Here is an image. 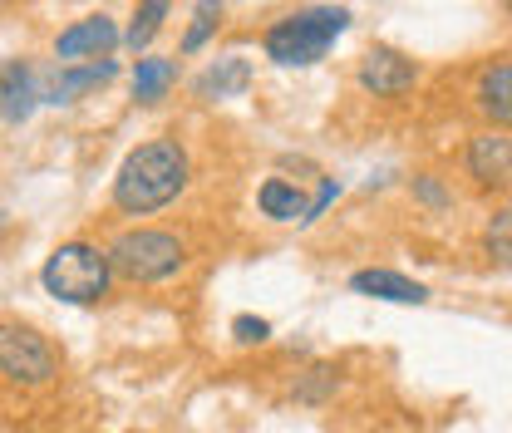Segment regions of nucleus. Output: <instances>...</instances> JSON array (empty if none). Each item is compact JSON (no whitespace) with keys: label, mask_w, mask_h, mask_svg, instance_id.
I'll use <instances>...</instances> for the list:
<instances>
[{"label":"nucleus","mask_w":512,"mask_h":433,"mask_svg":"<svg viewBox=\"0 0 512 433\" xmlns=\"http://www.w3.org/2000/svg\"><path fill=\"white\" fill-rule=\"evenodd\" d=\"M463 168L483 192H512V133H473Z\"/></svg>","instance_id":"423d86ee"},{"label":"nucleus","mask_w":512,"mask_h":433,"mask_svg":"<svg viewBox=\"0 0 512 433\" xmlns=\"http://www.w3.org/2000/svg\"><path fill=\"white\" fill-rule=\"evenodd\" d=\"M168 10H173V0H138V10H133V25L124 30V45H128V50H148V45H153V35L163 30Z\"/></svg>","instance_id":"dca6fc26"},{"label":"nucleus","mask_w":512,"mask_h":433,"mask_svg":"<svg viewBox=\"0 0 512 433\" xmlns=\"http://www.w3.org/2000/svg\"><path fill=\"white\" fill-rule=\"evenodd\" d=\"M350 30V10L345 5H306V10H291L281 15L266 35H261V50L266 60L281 64V69H306L320 64L330 55V45Z\"/></svg>","instance_id":"f03ea898"},{"label":"nucleus","mask_w":512,"mask_h":433,"mask_svg":"<svg viewBox=\"0 0 512 433\" xmlns=\"http://www.w3.org/2000/svg\"><path fill=\"white\" fill-rule=\"evenodd\" d=\"M119 74V64L114 60H94V64H60L50 79H45V104H74L79 94H89V89H99V84H109Z\"/></svg>","instance_id":"f8f14e48"},{"label":"nucleus","mask_w":512,"mask_h":433,"mask_svg":"<svg viewBox=\"0 0 512 433\" xmlns=\"http://www.w3.org/2000/svg\"><path fill=\"white\" fill-rule=\"evenodd\" d=\"M119 25L109 15H89V20H74L69 30H60L55 40V60L60 64H94V60H109L119 50Z\"/></svg>","instance_id":"0eeeda50"},{"label":"nucleus","mask_w":512,"mask_h":433,"mask_svg":"<svg viewBox=\"0 0 512 433\" xmlns=\"http://www.w3.org/2000/svg\"><path fill=\"white\" fill-rule=\"evenodd\" d=\"M414 197H419L424 207H434V212H444L448 202H453V197H448V187L439 183V178H429V173H419V178H414Z\"/></svg>","instance_id":"412c9836"},{"label":"nucleus","mask_w":512,"mask_h":433,"mask_svg":"<svg viewBox=\"0 0 512 433\" xmlns=\"http://www.w3.org/2000/svg\"><path fill=\"white\" fill-rule=\"evenodd\" d=\"M503 10H508V15H512V0H503Z\"/></svg>","instance_id":"5701e85b"},{"label":"nucleus","mask_w":512,"mask_h":433,"mask_svg":"<svg viewBox=\"0 0 512 433\" xmlns=\"http://www.w3.org/2000/svg\"><path fill=\"white\" fill-rule=\"evenodd\" d=\"M0 232H5V212H0Z\"/></svg>","instance_id":"b1692460"},{"label":"nucleus","mask_w":512,"mask_h":433,"mask_svg":"<svg viewBox=\"0 0 512 433\" xmlns=\"http://www.w3.org/2000/svg\"><path fill=\"white\" fill-rule=\"evenodd\" d=\"M109 261H114V276H124L133 286H158L188 266V242L158 227H128L114 237Z\"/></svg>","instance_id":"20e7f679"},{"label":"nucleus","mask_w":512,"mask_h":433,"mask_svg":"<svg viewBox=\"0 0 512 433\" xmlns=\"http://www.w3.org/2000/svg\"><path fill=\"white\" fill-rule=\"evenodd\" d=\"M247 84H252V64L242 60V55H227V60H212L192 79V94L207 99V104H217V99H237Z\"/></svg>","instance_id":"ddd939ff"},{"label":"nucleus","mask_w":512,"mask_h":433,"mask_svg":"<svg viewBox=\"0 0 512 433\" xmlns=\"http://www.w3.org/2000/svg\"><path fill=\"white\" fill-rule=\"evenodd\" d=\"M360 89L365 94H375V99H399V94H409L414 84H419V64L409 60V55H399V50H389V45H375L365 60H360Z\"/></svg>","instance_id":"6e6552de"},{"label":"nucleus","mask_w":512,"mask_h":433,"mask_svg":"<svg viewBox=\"0 0 512 433\" xmlns=\"http://www.w3.org/2000/svg\"><path fill=\"white\" fill-rule=\"evenodd\" d=\"M330 394H335V370H325V365L306 370V379L296 384V399H301V404H325Z\"/></svg>","instance_id":"6ab92c4d"},{"label":"nucleus","mask_w":512,"mask_h":433,"mask_svg":"<svg viewBox=\"0 0 512 433\" xmlns=\"http://www.w3.org/2000/svg\"><path fill=\"white\" fill-rule=\"evenodd\" d=\"M473 109L498 128H512V60H493L473 84Z\"/></svg>","instance_id":"9b49d317"},{"label":"nucleus","mask_w":512,"mask_h":433,"mask_svg":"<svg viewBox=\"0 0 512 433\" xmlns=\"http://www.w3.org/2000/svg\"><path fill=\"white\" fill-rule=\"evenodd\" d=\"M350 291L355 296H370V301H389V306H424L429 301V286L424 281H409L389 266H370V271H355L350 276Z\"/></svg>","instance_id":"9d476101"},{"label":"nucleus","mask_w":512,"mask_h":433,"mask_svg":"<svg viewBox=\"0 0 512 433\" xmlns=\"http://www.w3.org/2000/svg\"><path fill=\"white\" fill-rule=\"evenodd\" d=\"M232 340H237V345H266V340H271V320L237 315V320H232Z\"/></svg>","instance_id":"aec40b11"},{"label":"nucleus","mask_w":512,"mask_h":433,"mask_svg":"<svg viewBox=\"0 0 512 433\" xmlns=\"http://www.w3.org/2000/svg\"><path fill=\"white\" fill-rule=\"evenodd\" d=\"M483 247H488V256H493L498 266H512V202H508V207H498V212L488 217Z\"/></svg>","instance_id":"a211bd4d"},{"label":"nucleus","mask_w":512,"mask_h":433,"mask_svg":"<svg viewBox=\"0 0 512 433\" xmlns=\"http://www.w3.org/2000/svg\"><path fill=\"white\" fill-rule=\"evenodd\" d=\"M0 5H5V0H0Z\"/></svg>","instance_id":"393cba45"},{"label":"nucleus","mask_w":512,"mask_h":433,"mask_svg":"<svg viewBox=\"0 0 512 433\" xmlns=\"http://www.w3.org/2000/svg\"><path fill=\"white\" fill-rule=\"evenodd\" d=\"M217 20H222V0H197V10H192V25H188V35H183V55H197V50L212 40Z\"/></svg>","instance_id":"f3484780"},{"label":"nucleus","mask_w":512,"mask_h":433,"mask_svg":"<svg viewBox=\"0 0 512 433\" xmlns=\"http://www.w3.org/2000/svg\"><path fill=\"white\" fill-rule=\"evenodd\" d=\"M256 207H261V217H271V222H296V227H306V217H311V197L291 183V178H266V183L256 187Z\"/></svg>","instance_id":"4468645a"},{"label":"nucleus","mask_w":512,"mask_h":433,"mask_svg":"<svg viewBox=\"0 0 512 433\" xmlns=\"http://www.w3.org/2000/svg\"><path fill=\"white\" fill-rule=\"evenodd\" d=\"M173 84H178V60H168V55H143V60L133 64V99H138V104H158Z\"/></svg>","instance_id":"2eb2a0df"},{"label":"nucleus","mask_w":512,"mask_h":433,"mask_svg":"<svg viewBox=\"0 0 512 433\" xmlns=\"http://www.w3.org/2000/svg\"><path fill=\"white\" fill-rule=\"evenodd\" d=\"M45 104V79L25 60H0V119L15 128Z\"/></svg>","instance_id":"1a4fd4ad"},{"label":"nucleus","mask_w":512,"mask_h":433,"mask_svg":"<svg viewBox=\"0 0 512 433\" xmlns=\"http://www.w3.org/2000/svg\"><path fill=\"white\" fill-rule=\"evenodd\" d=\"M0 379L15 389H45L60 379V355L55 345L20 320H0Z\"/></svg>","instance_id":"39448f33"},{"label":"nucleus","mask_w":512,"mask_h":433,"mask_svg":"<svg viewBox=\"0 0 512 433\" xmlns=\"http://www.w3.org/2000/svg\"><path fill=\"white\" fill-rule=\"evenodd\" d=\"M335 197H340V178H320L316 197H311V217H306V227L316 222V217L325 212V207H330V202H335Z\"/></svg>","instance_id":"4be33fe9"},{"label":"nucleus","mask_w":512,"mask_h":433,"mask_svg":"<svg viewBox=\"0 0 512 433\" xmlns=\"http://www.w3.org/2000/svg\"><path fill=\"white\" fill-rule=\"evenodd\" d=\"M40 286H45V296H55L64 306H94V301H104L109 286H114L109 247L60 242V247L45 256V266H40Z\"/></svg>","instance_id":"7ed1b4c3"},{"label":"nucleus","mask_w":512,"mask_h":433,"mask_svg":"<svg viewBox=\"0 0 512 433\" xmlns=\"http://www.w3.org/2000/svg\"><path fill=\"white\" fill-rule=\"evenodd\" d=\"M192 158L178 138H148L128 153L114 173V207L124 217H148L163 212L168 202H178L188 192Z\"/></svg>","instance_id":"f257e3e1"}]
</instances>
